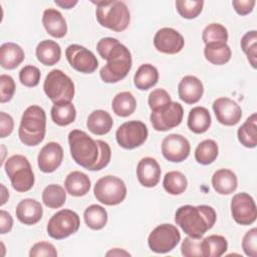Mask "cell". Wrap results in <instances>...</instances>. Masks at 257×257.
Segmentation results:
<instances>
[{
    "instance_id": "3957f363",
    "label": "cell",
    "mask_w": 257,
    "mask_h": 257,
    "mask_svg": "<svg viewBox=\"0 0 257 257\" xmlns=\"http://www.w3.org/2000/svg\"><path fill=\"white\" fill-rule=\"evenodd\" d=\"M46 133V114L39 105L28 106L22 116L18 130V137L22 144L28 147L39 145Z\"/></svg>"
},
{
    "instance_id": "d6986e66",
    "label": "cell",
    "mask_w": 257,
    "mask_h": 257,
    "mask_svg": "<svg viewBox=\"0 0 257 257\" xmlns=\"http://www.w3.org/2000/svg\"><path fill=\"white\" fill-rule=\"evenodd\" d=\"M161 167L152 157L143 158L137 166V178L140 184L146 188L156 187L161 179Z\"/></svg>"
},
{
    "instance_id": "b9f144b4",
    "label": "cell",
    "mask_w": 257,
    "mask_h": 257,
    "mask_svg": "<svg viewBox=\"0 0 257 257\" xmlns=\"http://www.w3.org/2000/svg\"><path fill=\"white\" fill-rule=\"evenodd\" d=\"M41 72L34 65H26L19 71V80L26 87H35L40 80Z\"/></svg>"
},
{
    "instance_id": "484cf974",
    "label": "cell",
    "mask_w": 257,
    "mask_h": 257,
    "mask_svg": "<svg viewBox=\"0 0 257 257\" xmlns=\"http://www.w3.org/2000/svg\"><path fill=\"white\" fill-rule=\"evenodd\" d=\"M90 186L91 182L89 177L80 171L69 173L64 181L66 192L73 197L85 196L89 192Z\"/></svg>"
},
{
    "instance_id": "52a82bcc",
    "label": "cell",
    "mask_w": 257,
    "mask_h": 257,
    "mask_svg": "<svg viewBox=\"0 0 257 257\" xmlns=\"http://www.w3.org/2000/svg\"><path fill=\"white\" fill-rule=\"evenodd\" d=\"M43 90L54 104L71 101L75 92L73 81L60 69H52L48 72L43 82Z\"/></svg>"
},
{
    "instance_id": "74e56055",
    "label": "cell",
    "mask_w": 257,
    "mask_h": 257,
    "mask_svg": "<svg viewBox=\"0 0 257 257\" xmlns=\"http://www.w3.org/2000/svg\"><path fill=\"white\" fill-rule=\"evenodd\" d=\"M218 152V145L214 140H205L197 146L195 150V160L201 165H210L217 159Z\"/></svg>"
},
{
    "instance_id": "4fadbf2b",
    "label": "cell",
    "mask_w": 257,
    "mask_h": 257,
    "mask_svg": "<svg viewBox=\"0 0 257 257\" xmlns=\"http://www.w3.org/2000/svg\"><path fill=\"white\" fill-rule=\"evenodd\" d=\"M231 215L234 221L240 225H251L256 221L257 210L252 196L242 192L237 193L231 200Z\"/></svg>"
},
{
    "instance_id": "f6af8a7d",
    "label": "cell",
    "mask_w": 257,
    "mask_h": 257,
    "mask_svg": "<svg viewBox=\"0 0 257 257\" xmlns=\"http://www.w3.org/2000/svg\"><path fill=\"white\" fill-rule=\"evenodd\" d=\"M201 240L202 238H195L188 236L186 237L181 245V253L185 257H201Z\"/></svg>"
},
{
    "instance_id": "ffe728a7",
    "label": "cell",
    "mask_w": 257,
    "mask_h": 257,
    "mask_svg": "<svg viewBox=\"0 0 257 257\" xmlns=\"http://www.w3.org/2000/svg\"><path fill=\"white\" fill-rule=\"evenodd\" d=\"M204 86L202 81L194 75L184 76L178 85V94L187 104L197 103L203 96Z\"/></svg>"
},
{
    "instance_id": "ee69618b",
    "label": "cell",
    "mask_w": 257,
    "mask_h": 257,
    "mask_svg": "<svg viewBox=\"0 0 257 257\" xmlns=\"http://www.w3.org/2000/svg\"><path fill=\"white\" fill-rule=\"evenodd\" d=\"M171 101H172L171 95L164 88L154 89L153 91L150 92L149 98H148V103L152 110L158 109V108L170 103Z\"/></svg>"
},
{
    "instance_id": "cb8c5ba5",
    "label": "cell",
    "mask_w": 257,
    "mask_h": 257,
    "mask_svg": "<svg viewBox=\"0 0 257 257\" xmlns=\"http://www.w3.org/2000/svg\"><path fill=\"white\" fill-rule=\"evenodd\" d=\"M25 53L22 47L14 42L3 43L0 47V65L4 69H15L24 60Z\"/></svg>"
},
{
    "instance_id": "681fc988",
    "label": "cell",
    "mask_w": 257,
    "mask_h": 257,
    "mask_svg": "<svg viewBox=\"0 0 257 257\" xmlns=\"http://www.w3.org/2000/svg\"><path fill=\"white\" fill-rule=\"evenodd\" d=\"M14 128V120L13 117L4 112H0V138L4 139L8 136H10Z\"/></svg>"
},
{
    "instance_id": "ba28073f",
    "label": "cell",
    "mask_w": 257,
    "mask_h": 257,
    "mask_svg": "<svg viewBox=\"0 0 257 257\" xmlns=\"http://www.w3.org/2000/svg\"><path fill=\"white\" fill-rule=\"evenodd\" d=\"M93 194L101 204L115 206L125 199L126 186L120 178L107 175L96 181L93 187Z\"/></svg>"
},
{
    "instance_id": "7dc6e473",
    "label": "cell",
    "mask_w": 257,
    "mask_h": 257,
    "mask_svg": "<svg viewBox=\"0 0 257 257\" xmlns=\"http://www.w3.org/2000/svg\"><path fill=\"white\" fill-rule=\"evenodd\" d=\"M29 256L30 257H41V256H48V257H56L57 256V251L55 247L45 241L37 242L35 243L29 251Z\"/></svg>"
},
{
    "instance_id": "44dd1931",
    "label": "cell",
    "mask_w": 257,
    "mask_h": 257,
    "mask_svg": "<svg viewBox=\"0 0 257 257\" xmlns=\"http://www.w3.org/2000/svg\"><path fill=\"white\" fill-rule=\"evenodd\" d=\"M16 218L24 225L38 223L43 215L41 204L34 199H24L18 203L15 210Z\"/></svg>"
},
{
    "instance_id": "5b68a950",
    "label": "cell",
    "mask_w": 257,
    "mask_h": 257,
    "mask_svg": "<svg viewBox=\"0 0 257 257\" xmlns=\"http://www.w3.org/2000/svg\"><path fill=\"white\" fill-rule=\"evenodd\" d=\"M70 155L80 167L91 171L99 158V147L85 132L73 130L68 134Z\"/></svg>"
},
{
    "instance_id": "603a6c76",
    "label": "cell",
    "mask_w": 257,
    "mask_h": 257,
    "mask_svg": "<svg viewBox=\"0 0 257 257\" xmlns=\"http://www.w3.org/2000/svg\"><path fill=\"white\" fill-rule=\"evenodd\" d=\"M211 183L214 190L220 195H230L238 187L237 176L229 169L217 170L212 176Z\"/></svg>"
},
{
    "instance_id": "7c38bea8",
    "label": "cell",
    "mask_w": 257,
    "mask_h": 257,
    "mask_svg": "<svg viewBox=\"0 0 257 257\" xmlns=\"http://www.w3.org/2000/svg\"><path fill=\"white\" fill-rule=\"evenodd\" d=\"M184 108L182 104L177 101H171L170 103L152 110L150 120L153 128L157 132H167L178 126L183 119Z\"/></svg>"
},
{
    "instance_id": "e0dca14e",
    "label": "cell",
    "mask_w": 257,
    "mask_h": 257,
    "mask_svg": "<svg viewBox=\"0 0 257 257\" xmlns=\"http://www.w3.org/2000/svg\"><path fill=\"white\" fill-rule=\"evenodd\" d=\"M213 110L217 120L224 125H235L242 117L240 105L229 97H219L213 102Z\"/></svg>"
},
{
    "instance_id": "9a60e30c",
    "label": "cell",
    "mask_w": 257,
    "mask_h": 257,
    "mask_svg": "<svg viewBox=\"0 0 257 257\" xmlns=\"http://www.w3.org/2000/svg\"><path fill=\"white\" fill-rule=\"evenodd\" d=\"M161 148L164 158L172 163H181L185 161L189 157L191 151L189 141L179 134H171L165 137Z\"/></svg>"
},
{
    "instance_id": "7bdbcfd3",
    "label": "cell",
    "mask_w": 257,
    "mask_h": 257,
    "mask_svg": "<svg viewBox=\"0 0 257 257\" xmlns=\"http://www.w3.org/2000/svg\"><path fill=\"white\" fill-rule=\"evenodd\" d=\"M15 81L8 74L0 75V102L5 103L12 99L15 92Z\"/></svg>"
},
{
    "instance_id": "c3c4849f",
    "label": "cell",
    "mask_w": 257,
    "mask_h": 257,
    "mask_svg": "<svg viewBox=\"0 0 257 257\" xmlns=\"http://www.w3.org/2000/svg\"><path fill=\"white\" fill-rule=\"evenodd\" d=\"M98 147H99V158L94 165V167L91 169V171H99L103 168H105L111 158V150L108 144L101 140H96Z\"/></svg>"
},
{
    "instance_id": "7a4b0ae2",
    "label": "cell",
    "mask_w": 257,
    "mask_h": 257,
    "mask_svg": "<svg viewBox=\"0 0 257 257\" xmlns=\"http://www.w3.org/2000/svg\"><path fill=\"white\" fill-rule=\"evenodd\" d=\"M106 64L99 70V76L103 82L116 83L122 80L130 72L133 59L128 48L117 41L103 58Z\"/></svg>"
},
{
    "instance_id": "30bf717a",
    "label": "cell",
    "mask_w": 257,
    "mask_h": 257,
    "mask_svg": "<svg viewBox=\"0 0 257 257\" xmlns=\"http://www.w3.org/2000/svg\"><path fill=\"white\" fill-rule=\"evenodd\" d=\"M181 234L178 228L172 224H161L156 227L148 237L149 248L157 254H165L172 251L180 242Z\"/></svg>"
},
{
    "instance_id": "9f6ffc18",
    "label": "cell",
    "mask_w": 257,
    "mask_h": 257,
    "mask_svg": "<svg viewBox=\"0 0 257 257\" xmlns=\"http://www.w3.org/2000/svg\"><path fill=\"white\" fill-rule=\"evenodd\" d=\"M9 198V192L8 189L5 187L4 184H1V206L5 205Z\"/></svg>"
},
{
    "instance_id": "f1b7e54d",
    "label": "cell",
    "mask_w": 257,
    "mask_h": 257,
    "mask_svg": "<svg viewBox=\"0 0 257 257\" xmlns=\"http://www.w3.org/2000/svg\"><path fill=\"white\" fill-rule=\"evenodd\" d=\"M159 80V71L150 63L142 64L134 76V84L140 90H148L155 86Z\"/></svg>"
},
{
    "instance_id": "5bb4252c",
    "label": "cell",
    "mask_w": 257,
    "mask_h": 257,
    "mask_svg": "<svg viewBox=\"0 0 257 257\" xmlns=\"http://www.w3.org/2000/svg\"><path fill=\"white\" fill-rule=\"evenodd\" d=\"M65 56L70 66L81 73H92L98 66L92 51L79 44H70L65 49Z\"/></svg>"
},
{
    "instance_id": "6da1fadb",
    "label": "cell",
    "mask_w": 257,
    "mask_h": 257,
    "mask_svg": "<svg viewBox=\"0 0 257 257\" xmlns=\"http://www.w3.org/2000/svg\"><path fill=\"white\" fill-rule=\"evenodd\" d=\"M217 220V214L213 207L208 205H184L177 209L175 222L188 236L202 238L213 228Z\"/></svg>"
},
{
    "instance_id": "f907efd6",
    "label": "cell",
    "mask_w": 257,
    "mask_h": 257,
    "mask_svg": "<svg viewBox=\"0 0 257 257\" xmlns=\"http://www.w3.org/2000/svg\"><path fill=\"white\" fill-rule=\"evenodd\" d=\"M256 4L255 0H233L232 6L237 14L245 16L252 12Z\"/></svg>"
},
{
    "instance_id": "836d02e7",
    "label": "cell",
    "mask_w": 257,
    "mask_h": 257,
    "mask_svg": "<svg viewBox=\"0 0 257 257\" xmlns=\"http://www.w3.org/2000/svg\"><path fill=\"white\" fill-rule=\"evenodd\" d=\"M137 107V100L134 94L130 91H121L115 94L111 101L112 111L120 116L126 117L133 114Z\"/></svg>"
},
{
    "instance_id": "8992f818",
    "label": "cell",
    "mask_w": 257,
    "mask_h": 257,
    "mask_svg": "<svg viewBox=\"0 0 257 257\" xmlns=\"http://www.w3.org/2000/svg\"><path fill=\"white\" fill-rule=\"evenodd\" d=\"M4 169L15 191L25 193L32 189L35 178L31 165L26 157L22 155L9 157L4 164Z\"/></svg>"
},
{
    "instance_id": "4316f807",
    "label": "cell",
    "mask_w": 257,
    "mask_h": 257,
    "mask_svg": "<svg viewBox=\"0 0 257 257\" xmlns=\"http://www.w3.org/2000/svg\"><path fill=\"white\" fill-rule=\"evenodd\" d=\"M113 120L110 114L103 109H96L90 112L86 120V126L90 133L96 136H103L110 132Z\"/></svg>"
},
{
    "instance_id": "db71d44e",
    "label": "cell",
    "mask_w": 257,
    "mask_h": 257,
    "mask_svg": "<svg viewBox=\"0 0 257 257\" xmlns=\"http://www.w3.org/2000/svg\"><path fill=\"white\" fill-rule=\"evenodd\" d=\"M54 3L58 6H60L63 9H71L72 7H74L77 4L76 0H62V1H57L55 0Z\"/></svg>"
},
{
    "instance_id": "2e32d148",
    "label": "cell",
    "mask_w": 257,
    "mask_h": 257,
    "mask_svg": "<svg viewBox=\"0 0 257 257\" xmlns=\"http://www.w3.org/2000/svg\"><path fill=\"white\" fill-rule=\"evenodd\" d=\"M155 48L166 54L179 53L185 45L183 35L174 28L164 27L159 29L154 36Z\"/></svg>"
},
{
    "instance_id": "e575fe53",
    "label": "cell",
    "mask_w": 257,
    "mask_h": 257,
    "mask_svg": "<svg viewBox=\"0 0 257 257\" xmlns=\"http://www.w3.org/2000/svg\"><path fill=\"white\" fill-rule=\"evenodd\" d=\"M83 219L88 228L100 230L107 223V212L102 206L92 204L84 210Z\"/></svg>"
},
{
    "instance_id": "60d3db41",
    "label": "cell",
    "mask_w": 257,
    "mask_h": 257,
    "mask_svg": "<svg viewBox=\"0 0 257 257\" xmlns=\"http://www.w3.org/2000/svg\"><path fill=\"white\" fill-rule=\"evenodd\" d=\"M178 13L185 19L197 18L203 10L204 1H190V0H177L175 2Z\"/></svg>"
},
{
    "instance_id": "277c9868",
    "label": "cell",
    "mask_w": 257,
    "mask_h": 257,
    "mask_svg": "<svg viewBox=\"0 0 257 257\" xmlns=\"http://www.w3.org/2000/svg\"><path fill=\"white\" fill-rule=\"evenodd\" d=\"M96 5L95 16L97 22L114 32L125 30L131 21V14L126 4L122 1H92Z\"/></svg>"
},
{
    "instance_id": "8d00e7d4",
    "label": "cell",
    "mask_w": 257,
    "mask_h": 257,
    "mask_svg": "<svg viewBox=\"0 0 257 257\" xmlns=\"http://www.w3.org/2000/svg\"><path fill=\"white\" fill-rule=\"evenodd\" d=\"M188 186V180L186 176L179 171L168 172L163 180V187L170 195H181L183 194Z\"/></svg>"
},
{
    "instance_id": "d4e9b609",
    "label": "cell",
    "mask_w": 257,
    "mask_h": 257,
    "mask_svg": "<svg viewBox=\"0 0 257 257\" xmlns=\"http://www.w3.org/2000/svg\"><path fill=\"white\" fill-rule=\"evenodd\" d=\"M35 54L40 63L46 66H52L60 60L61 48L56 41L45 39L37 44Z\"/></svg>"
},
{
    "instance_id": "ac0fdd59",
    "label": "cell",
    "mask_w": 257,
    "mask_h": 257,
    "mask_svg": "<svg viewBox=\"0 0 257 257\" xmlns=\"http://www.w3.org/2000/svg\"><path fill=\"white\" fill-rule=\"evenodd\" d=\"M63 160V149L55 142L47 143L37 156V165L41 172L49 174L56 171Z\"/></svg>"
},
{
    "instance_id": "83f0119b",
    "label": "cell",
    "mask_w": 257,
    "mask_h": 257,
    "mask_svg": "<svg viewBox=\"0 0 257 257\" xmlns=\"http://www.w3.org/2000/svg\"><path fill=\"white\" fill-rule=\"evenodd\" d=\"M212 118L209 110L204 106L193 107L188 115V127L195 134H204L211 126Z\"/></svg>"
},
{
    "instance_id": "9c48e42d",
    "label": "cell",
    "mask_w": 257,
    "mask_h": 257,
    "mask_svg": "<svg viewBox=\"0 0 257 257\" xmlns=\"http://www.w3.org/2000/svg\"><path fill=\"white\" fill-rule=\"evenodd\" d=\"M79 226L80 220L77 213L70 209H62L49 219L46 231L51 238L61 240L76 233Z\"/></svg>"
},
{
    "instance_id": "f35d334b",
    "label": "cell",
    "mask_w": 257,
    "mask_h": 257,
    "mask_svg": "<svg viewBox=\"0 0 257 257\" xmlns=\"http://www.w3.org/2000/svg\"><path fill=\"white\" fill-rule=\"evenodd\" d=\"M241 48L253 68L257 67V31L250 30L241 38Z\"/></svg>"
},
{
    "instance_id": "1f68e13d",
    "label": "cell",
    "mask_w": 257,
    "mask_h": 257,
    "mask_svg": "<svg viewBox=\"0 0 257 257\" xmlns=\"http://www.w3.org/2000/svg\"><path fill=\"white\" fill-rule=\"evenodd\" d=\"M50 115L55 124L59 126H66L75 120L76 109L71 101L59 102L53 104Z\"/></svg>"
},
{
    "instance_id": "11a10c76",
    "label": "cell",
    "mask_w": 257,
    "mask_h": 257,
    "mask_svg": "<svg viewBox=\"0 0 257 257\" xmlns=\"http://www.w3.org/2000/svg\"><path fill=\"white\" fill-rule=\"evenodd\" d=\"M105 255L106 256H131V254L127 251H125L123 249H119V248H113V249L107 251L105 253Z\"/></svg>"
},
{
    "instance_id": "ab89813d",
    "label": "cell",
    "mask_w": 257,
    "mask_h": 257,
    "mask_svg": "<svg viewBox=\"0 0 257 257\" xmlns=\"http://www.w3.org/2000/svg\"><path fill=\"white\" fill-rule=\"evenodd\" d=\"M229 38L228 30L220 23H211L207 25L202 33V40L205 44L211 42H225Z\"/></svg>"
},
{
    "instance_id": "d6a6232c",
    "label": "cell",
    "mask_w": 257,
    "mask_h": 257,
    "mask_svg": "<svg viewBox=\"0 0 257 257\" xmlns=\"http://www.w3.org/2000/svg\"><path fill=\"white\" fill-rule=\"evenodd\" d=\"M201 251L204 257H220L228 249V242L222 235H210L201 240Z\"/></svg>"
},
{
    "instance_id": "f5cc1de1",
    "label": "cell",
    "mask_w": 257,
    "mask_h": 257,
    "mask_svg": "<svg viewBox=\"0 0 257 257\" xmlns=\"http://www.w3.org/2000/svg\"><path fill=\"white\" fill-rule=\"evenodd\" d=\"M13 227V218L5 210H0V233L6 234Z\"/></svg>"
},
{
    "instance_id": "bcb514c9",
    "label": "cell",
    "mask_w": 257,
    "mask_h": 257,
    "mask_svg": "<svg viewBox=\"0 0 257 257\" xmlns=\"http://www.w3.org/2000/svg\"><path fill=\"white\" fill-rule=\"evenodd\" d=\"M242 249L249 257L257 256V228H252L245 233L242 239Z\"/></svg>"
},
{
    "instance_id": "d590c367",
    "label": "cell",
    "mask_w": 257,
    "mask_h": 257,
    "mask_svg": "<svg viewBox=\"0 0 257 257\" xmlns=\"http://www.w3.org/2000/svg\"><path fill=\"white\" fill-rule=\"evenodd\" d=\"M66 201V192L60 185L50 184L42 192V202L50 209L61 208Z\"/></svg>"
},
{
    "instance_id": "8fae6325",
    "label": "cell",
    "mask_w": 257,
    "mask_h": 257,
    "mask_svg": "<svg viewBox=\"0 0 257 257\" xmlns=\"http://www.w3.org/2000/svg\"><path fill=\"white\" fill-rule=\"evenodd\" d=\"M148 136V127L141 120L125 121L115 132V140L118 146L125 150H134L141 147L147 141Z\"/></svg>"
},
{
    "instance_id": "7402d4cb",
    "label": "cell",
    "mask_w": 257,
    "mask_h": 257,
    "mask_svg": "<svg viewBox=\"0 0 257 257\" xmlns=\"http://www.w3.org/2000/svg\"><path fill=\"white\" fill-rule=\"evenodd\" d=\"M42 24L46 32L54 38H62L67 33V24L64 17L54 8L44 10Z\"/></svg>"
},
{
    "instance_id": "816d5d0a",
    "label": "cell",
    "mask_w": 257,
    "mask_h": 257,
    "mask_svg": "<svg viewBox=\"0 0 257 257\" xmlns=\"http://www.w3.org/2000/svg\"><path fill=\"white\" fill-rule=\"evenodd\" d=\"M118 40L113 37H104V38H101L100 40H98V42L96 44V50L102 59L105 57L106 53L110 50V48Z\"/></svg>"
},
{
    "instance_id": "4dcf8cb0",
    "label": "cell",
    "mask_w": 257,
    "mask_h": 257,
    "mask_svg": "<svg viewBox=\"0 0 257 257\" xmlns=\"http://www.w3.org/2000/svg\"><path fill=\"white\" fill-rule=\"evenodd\" d=\"M238 141L242 146L253 149L257 145V113H252L237 131Z\"/></svg>"
},
{
    "instance_id": "f546056e",
    "label": "cell",
    "mask_w": 257,
    "mask_h": 257,
    "mask_svg": "<svg viewBox=\"0 0 257 257\" xmlns=\"http://www.w3.org/2000/svg\"><path fill=\"white\" fill-rule=\"evenodd\" d=\"M204 55L212 64L223 65L231 59L232 51L225 42H211L205 45Z\"/></svg>"
}]
</instances>
